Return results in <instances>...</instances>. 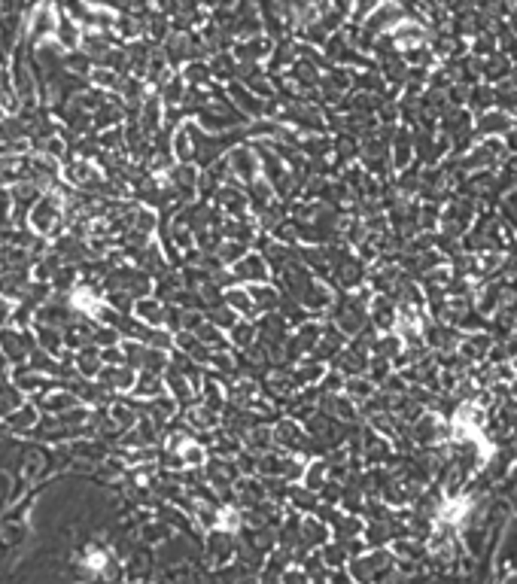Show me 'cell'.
<instances>
[{
	"mask_svg": "<svg viewBox=\"0 0 517 584\" xmlns=\"http://www.w3.org/2000/svg\"><path fill=\"white\" fill-rule=\"evenodd\" d=\"M61 220H64V198L61 195L40 198V204H34V210H31V225H34V231H40V235H55Z\"/></svg>",
	"mask_w": 517,
	"mask_h": 584,
	"instance_id": "obj_1",
	"label": "cell"
},
{
	"mask_svg": "<svg viewBox=\"0 0 517 584\" xmlns=\"http://www.w3.org/2000/svg\"><path fill=\"white\" fill-rule=\"evenodd\" d=\"M238 280H249V283H258V280H268V265L265 259L258 256H240V262L231 268Z\"/></svg>",
	"mask_w": 517,
	"mask_h": 584,
	"instance_id": "obj_2",
	"label": "cell"
},
{
	"mask_svg": "<svg viewBox=\"0 0 517 584\" xmlns=\"http://www.w3.org/2000/svg\"><path fill=\"white\" fill-rule=\"evenodd\" d=\"M249 298H253V305L256 307H262V311H271L274 305L280 302V295H277V289L274 286H258V283H249Z\"/></svg>",
	"mask_w": 517,
	"mask_h": 584,
	"instance_id": "obj_3",
	"label": "cell"
},
{
	"mask_svg": "<svg viewBox=\"0 0 517 584\" xmlns=\"http://www.w3.org/2000/svg\"><path fill=\"white\" fill-rule=\"evenodd\" d=\"M134 314H140V320H146L149 326H162V323H164L162 305L153 302V298H144V302H137L134 305Z\"/></svg>",
	"mask_w": 517,
	"mask_h": 584,
	"instance_id": "obj_4",
	"label": "cell"
},
{
	"mask_svg": "<svg viewBox=\"0 0 517 584\" xmlns=\"http://www.w3.org/2000/svg\"><path fill=\"white\" fill-rule=\"evenodd\" d=\"M302 532H304V541H307V545H320V541L326 539V527H323V523H316L314 517H304Z\"/></svg>",
	"mask_w": 517,
	"mask_h": 584,
	"instance_id": "obj_5",
	"label": "cell"
},
{
	"mask_svg": "<svg viewBox=\"0 0 517 584\" xmlns=\"http://www.w3.org/2000/svg\"><path fill=\"white\" fill-rule=\"evenodd\" d=\"M225 302L235 307V311H240V314L253 307V298H249V292H244V289H231L229 295H225Z\"/></svg>",
	"mask_w": 517,
	"mask_h": 584,
	"instance_id": "obj_6",
	"label": "cell"
}]
</instances>
